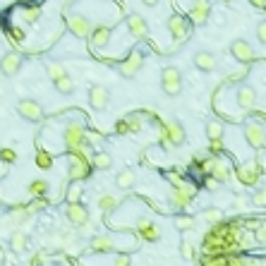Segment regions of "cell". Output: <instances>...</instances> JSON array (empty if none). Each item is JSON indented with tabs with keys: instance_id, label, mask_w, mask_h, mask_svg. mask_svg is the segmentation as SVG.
I'll use <instances>...</instances> for the list:
<instances>
[{
	"instance_id": "1",
	"label": "cell",
	"mask_w": 266,
	"mask_h": 266,
	"mask_svg": "<svg viewBox=\"0 0 266 266\" xmlns=\"http://www.w3.org/2000/svg\"><path fill=\"white\" fill-rule=\"evenodd\" d=\"M161 139H163L165 147H182L185 139H187V132H185L182 123L171 120V123H165V125L161 127Z\"/></svg>"
},
{
	"instance_id": "2",
	"label": "cell",
	"mask_w": 266,
	"mask_h": 266,
	"mask_svg": "<svg viewBox=\"0 0 266 266\" xmlns=\"http://www.w3.org/2000/svg\"><path fill=\"white\" fill-rule=\"evenodd\" d=\"M168 202H171L173 211H182V209H187L189 204L195 202V187H189V185H175V187L171 189Z\"/></svg>"
},
{
	"instance_id": "3",
	"label": "cell",
	"mask_w": 266,
	"mask_h": 266,
	"mask_svg": "<svg viewBox=\"0 0 266 266\" xmlns=\"http://www.w3.org/2000/svg\"><path fill=\"white\" fill-rule=\"evenodd\" d=\"M245 132V141L250 144L252 149H261L266 147V127L259 123V120H247L243 127Z\"/></svg>"
},
{
	"instance_id": "4",
	"label": "cell",
	"mask_w": 266,
	"mask_h": 266,
	"mask_svg": "<svg viewBox=\"0 0 266 266\" xmlns=\"http://www.w3.org/2000/svg\"><path fill=\"white\" fill-rule=\"evenodd\" d=\"M161 86L168 96H178L182 91V75L178 67H163L161 72Z\"/></svg>"
},
{
	"instance_id": "5",
	"label": "cell",
	"mask_w": 266,
	"mask_h": 266,
	"mask_svg": "<svg viewBox=\"0 0 266 266\" xmlns=\"http://www.w3.org/2000/svg\"><path fill=\"white\" fill-rule=\"evenodd\" d=\"M65 147H67V151L70 149H77V147H82L86 141V130L84 125L79 123V120H72L70 125L65 127Z\"/></svg>"
},
{
	"instance_id": "6",
	"label": "cell",
	"mask_w": 266,
	"mask_h": 266,
	"mask_svg": "<svg viewBox=\"0 0 266 266\" xmlns=\"http://www.w3.org/2000/svg\"><path fill=\"white\" fill-rule=\"evenodd\" d=\"M91 161L89 158H79V156H75V154H70V173H67V178L70 180H86L89 175H91Z\"/></svg>"
},
{
	"instance_id": "7",
	"label": "cell",
	"mask_w": 266,
	"mask_h": 266,
	"mask_svg": "<svg viewBox=\"0 0 266 266\" xmlns=\"http://www.w3.org/2000/svg\"><path fill=\"white\" fill-rule=\"evenodd\" d=\"M137 235H139V240H147V243H156V240H161L163 230H161V226H158V223H154V221L139 219V221H137Z\"/></svg>"
},
{
	"instance_id": "8",
	"label": "cell",
	"mask_w": 266,
	"mask_h": 266,
	"mask_svg": "<svg viewBox=\"0 0 266 266\" xmlns=\"http://www.w3.org/2000/svg\"><path fill=\"white\" fill-rule=\"evenodd\" d=\"M91 27L94 24L89 22L84 15H79V12H75V15L67 17V29H70L77 39H89V34H91Z\"/></svg>"
},
{
	"instance_id": "9",
	"label": "cell",
	"mask_w": 266,
	"mask_h": 266,
	"mask_svg": "<svg viewBox=\"0 0 266 266\" xmlns=\"http://www.w3.org/2000/svg\"><path fill=\"white\" fill-rule=\"evenodd\" d=\"M141 65H144V53H141V51H132L123 63L117 65V70H120L123 77H134V75L141 70Z\"/></svg>"
},
{
	"instance_id": "10",
	"label": "cell",
	"mask_w": 266,
	"mask_h": 266,
	"mask_svg": "<svg viewBox=\"0 0 266 266\" xmlns=\"http://www.w3.org/2000/svg\"><path fill=\"white\" fill-rule=\"evenodd\" d=\"M17 113H19L24 120H29V123H39L41 117H43V108H41V103L34 101V99H24V101L17 103Z\"/></svg>"
},
{
	"instance_id": "11",
	"label": "cell",
	"mask_w": 266,
	"mask_h": 266,
	"mask_svg": "<svg viewBox=\"0 0 266 266\" xmlns=\"http://www.w3.org/2000/svg\"><path fill=\"white\" fill-rule=\"evenodd\" d=\"M233 178H237L240 185H245V187H254V185L259 182V178H261V173H259L257 163H243L240 168H237V173H235Z\"/></svg>"
},
{
	"instance_id": "12",
	"label": "cell",
	"mask_w": 266,
	"mask_h": 266,
	"mask_svg": "<svg viewBox=\"0 0 266 266\" xmlns=\"http://www.w3.org/2000/svg\"><path fill=\"white\" fill-rule=\"evenodd\" d=\"M65 216H67V221H70L72 226H86L89 223V211H86L84 204L79 202H67V209H65Z\"/></svg>"
},
{
	"instance_id": "13",
	"label": "cell",
	"mask_w": 266,
	"mask_h": 266,
	"mask_svg": "<svg viewBox=\"0 0 266 266\" xmlns=\"http://www.w3.org/2000/svg\"><path fill=\"white\" fill-rule=\"evenodd\" d=\"M230 53H233V58L237 60V63H252L254 60V48L250 46V41H245V39H237L230 43Z\"/></svg>"
},
{
	"instance_id": "14",
	"label": "cell",
	"mask_w": 266,
	"mask_h": 266,
	"mask_svg": "<svg viewBox=\"0 0 266 266\" xmlns=\"http://www.w3.org/2000/svg\"><path fill=\"white\" fill-rule=\"evenodd\" d=\"M168 32L175 41H185L189 34V22L182 15H171L168 17Z\"/></svg>"
},
{
	"instance_id": "15",
	"label": "cell",
	"mask_w": 266,
	"mask_h": 266,
	"mask_svg": "<svg viewBox=\"0 0 266 266\" xmlns=\"http://www.w3.org/2000/svg\"><path fill=\"white\" fill-rule=\"evenodd\" d=\"M22 63H24V58L19 53H5L3 58H0V72L5 75V77H12V75H17V72L22 70Z\"/></svg>"
},
{
	"instance_id": "16",
	"label": "cell",
	"mask_w": 266,
	"mask_h": 266,
	"mask_svg": "<svg viewBox=\"0 0 266 266\" xmlns=\"http://www.w3.org/2000/svg\"><path fill=\"white\" fill-rule=\"evenodd\" d=\"M127 24V32L132 34L134 39H147V34H149V24L141 15H127L125 19Z\"/></svg>"
},
{
	"instance_id": "17",
	"label": "cell",
	"mask_w": 266,
	"mask_h": 266,
	"mask_svg": "<svg viewBox=\"0 0 266 266\" xmlns=\"http://www.w3.org/2000/svg\"><path fill=\"white\" fill-rule=\"evenodd\" d=\"M110 34H113V29H110L108 24H96V27H91V34H89V41H91V48H103L106 43H110Z\"/></svg>"
},
{
	"instance_id": "18",
	"label": "cell",
	"mask_w": 266,
	"mask_h": 266,
	"mask_svg": "<svg viewBox=\"0 0 266 266\" xmlns=\"http://www.w3.org/2000/svg\"><path fill=\"white\" fill-rule=\"evenodd\" d=\"M108 101H110V94L106 86H91L89 89V103H91V108L94 110H106L108 108Z\"/></svg>"
},
{
	"instance_id": "19",
	"label": "cell",
	"mask_w": 266,
	"mask_h": 266,
	"mask_svg": "<svg viewBox=\"0 0 266 266\" xmlns=\"http://www.w3.org/2000/svg\"><path fill=\"white\" fill-rule=\"evenodd\" d=\"M209 17H211V5H209V0H197L195 5L189 8V19L195 24H206L209 22Z\"/></svg>"
},
{
	"instance_id": "20",
	"label": "cell",
	"mask_w": 266,
	"mask_h": 266,
	"mask_svg": "<svg viewBox=\"0 0 266 266\" xmlns=\"http://www.w3.org/2000/svg\"><path fill=\"white\" fill-rule=\"evenodd\" d=\"M235 101H237V106L243 110L254 108V103H257V91H254V86L243 84L237 89V94H235Z\"/></svg>"
},
{
	"instance_id": "21",
	"label": "cell",
	"mask_w": 266,
	"mask_h": 266,
	"mask_svg": "<svg viewBox=\"0 0 266 266\" xmlns=\"http://www.w3.org/2000/svg\"><path fill=\"white\" fill-rule=\"evenodd\" d=\"M195 67L202 72H213L216 67H219V63H216V55L211 53V51H197L195 53Z\"/></svg>"
},
{
	"instance_id": "22",
	"label": "cell",
	"mask_w": 266,
	"mask_h": 266,
	"mask_svg": "<svg viewBox=\"0 0 266 266\" xmlns=\"http://www.w3.org/2000/svg\"><path fill=\"white\" fill-rule=\"evenodd\" d=\"M141 125H144V123H141L139 113H137V115H127L125 120H120L115 125V132L117 134H132V132H139Z\"/></svg>"
},
{
	"instance_id": "23",
	"label": "cell",
	"mask_w": 266,
	"mask_h": 266,
	"mask_svg": "<svg viewBox=\"0 0 266 266\" xmlns=\"http://www.w3.org/2000/svg\"><path fill=\"white\" fill-rule=\"evenodd\" d=\"M110 165H113V156L108 151H94L91 154V168L94 171H108Z\"/></svg>"
},
{
	"instance_id": "24",
	"label": "cell",
	"mask_w": 266,
	"mask_h": 266,
	"mask_svg": "<svg viewBox=\"0 0 266 266\" xmlns=\"http://www.w3.org/2000/svg\"><path fill=\"white\" fill-rule=\"evenodd\" d=\"M91 250L96 254H108V252L115 250V245H113V240H110L108 235H96L94 240H91Z\"/></svg>"
},
{
	"instance_id": "25",
	"label": "cell",
	"mask_w": 266,
	"mask_h": 266,
	"mask_svg": "<svg viewBox=\"0 0 266 266\" xmlns=\"http://www.w3.org/2000/svg\"><path fill=\"white\" fill-rule=\"evenodd\" d=\"M115 185L120 189H132L134 185H137V178H134V171H130V168H125V171L117 173L115 178Z\"/></svg>"
},
{
	"instance_id": "26",
	"label": "cell",
	"mask_w": 266,
	"mask_h": 266,
	"mask_svg": "<svg viewBox=\"0 0 266 266\" xmlns=\"http://www.w3.org/2000/svg\"><path fill=\"white\" fill-rule=\"evenodd\" d=\"M10 250L15 252V254H22L27 250V235L22 230H15V233L10 235Z\"/></svg>"
},
{
	"instance_id": "27",
	"label": "cell",
	"mask_w": 266,
	"mask_h": 266,
	"mask_svg": "<svg viewBox=\"0 0 266 266\" xmlns=\"http://www.w3.org/2000/svg\"><path fill=\"white\" fill-rule=\"evenodd\" d=\"M211 175H213V178H219L221 182H223V180H230V178H233L230 168H228V165L223 163L221 158H216V161H213V165H211Z\"/></svg>"
},
{
	"instance_id": "28",
	"label": "cell",
	"mask_w": 266,
	"mask_h": 266,
	"mask_svg": "<svg viewBox=\"0 0 266 266\" xmlns=\"http://www.w3.org/2000/svg\"><path fill=\"white\" fill-rule=\"evenodd\" d=\"M48 189H51V185H48V180H43V178H36V180L29 182V195L32 197H46Z\"/></svg>"
},
{
	"instance_id": "29",
	"label": "cell",
	"mask_w": 266,
	"mask_h": 266,
	"mask_svg": "<svg viewBox=\"0 0 266 266\" xmlns=\"http://www.w3.org/2000/svg\"><path fill=\"white\" fill-rule=\"evenodd\" d=\"M53 86L58 89V94H63V96H70L72 91H75V82H72V77H67V75H63L60 79H55Z\"/></svg>"
},
{
	"instance_id": "30",
	"label": "cell",
	"mask_w": 266,
	"mask_h": 266,
	"mask_svg": "<svg viewBox=\"0 0 266 266\" xmlns=\"http://www.w3.org/2000/svg\"><path fill=\"white\" fill-rule=\"evenodd\" d=\"M22 17L27 24H36L41 19V8L39 5H27V8L22 10Z\"/></svg>"
},
{
	"instance_id": "31",
	"label": "cell",
	"mask_w": 266,
	"mask_h": 266,
	"mask_svg": "<svg viewBox=\"0 0 266 266\" xmlns=\"http://www.w3.org/2000/svg\"><path fill=\"white\" fill-rule=\"evenodd\" d=\"M206 137H209V141L223 139V125H221L219 120H209V123H206Z\"/></svg>"
},
{
	"instance_id": "32",
	"label": "cell",
	"mask_w": 266,
	"mask_h": 266,
	"mask_svg": "<svg viewBox=\"0 0 266 266\" xmlns=\"http://www.w3.org/2000/svg\"><path fill=\"white\" fill-rule=\"evenodd\" d=\"M117 204H120V199L117 197H113V195H103L101 199H99V209H101L103 213H110L113 209H115Z\"/></svg>"
},
{
	"instance_id": "33",
	"label": "cell",
	"mask_w": 266,
	"mask_h": 266,
	"mask_svg": "<svg viewBox=\"0 0 266 266\" xmlns=\"http://www.w3.org/2000/svg\"><path fill=\"white\" fill-rule=\"evenodd\" d=\"M46 72H48V77H51V82L60 79L63 75H67L65 67H63V63H46Z\"/></svg>"
},
{
	"instance_id": "34",
	"label": "cell",
	"mask_w": 266,
	"mask_h": 266,
	"mask_svg": "<svg viewBox=\"0 0 266 266\" xmlns=\"http://www.w3.org/2000/svg\"><path fill=\"white\" fill-rule=\"evenodd\" d=\"M65 199L67 202H79L82 199V185H79V180H72V185L65 192Z\"/></svg>"
},
{
	"instance_id": "35",
	"label": "cell",
	"mask_w": 266,
	"mask_h": 266,
	"mask_svg": "<svg viewBox=\"0 0 266 266\" xmlns=\"http://www.w3.org/2000/svg\"><path fill=\"white\" fill-rule=\"evenodd\" d=\"M221 216H223V211H221V209H216V206H206V209L202 211V219L209 221V223H219Z\"/></svg>"
},
{
	"instance_id": "36",
	"label": "cell",
	"mask_w": 266,
	"mask_h": 266,
	"mask_svg": "<svg viewBox=\"0 0 266 266\" xmlns=\"http://www.w3.org/2000/svg\"><path fill=\"white\" fill-rule=\"evenodd\" d=\"M36 165H39L41 171H48V168L53 165V156H51L48 151L39 149V154H36Z\"/></svg>"
},
{
	"instance_id": "37",
	"label": "cell",
	"mask_w": 266,
	"mask_h": 266,
	"mask_svg": "<svg viewBox=\"0 0 266 266\" xmlns=\"http://www.w3.org/2000/svg\"><path fill=\"white\" fill-rule=\"evenodd\" d=\"M180 254L185 261H192V259L197 257V250H195V245L189 243V240H182L180 243Z\"/></svg>"
},
{
	"instance_id": "38",
	"label": "cell",
	"mask_w": 266,
	"mask_h": 266,
	"mask_svg": "<svg viewBox=\"0 0 266 266\" xmlns=\"http://www.w3.org/2000/svg\"><path fill=\"white\" fill-rule=\"evenodd\" d=\"M195 223H197V221L192 219V216H178V219H175V228L182 230V233H185V230H192Z\"/></svg>"
},
{
	"instance_id": "39",
	"label": "cell",
	"mask_w": 266,
	"mask_h": 266,
	"mask_svg": "<svg viewBox=\"0 0 266 266\" xmlns=\"http://www.w3.org/2000/svg\"><path fill=\"white\" fill-rule=\"evenodd\" d=\"M252 204H254L257 209H266V189H257V192L252 195Z\"/></svg>"
},
{
	"instance_id": "40",
	"label": "cell",
	"mask_w": 266,
	"mask_h": 266,
	"mask_svg": "<svg viewBox=\"0 0 266 266\" xmlns=\"http://www.w3.org/2000/svg\"><path fill=\"white\" fill-rule=\"evenodd\" d=\"M43 206H46V202H43V199H39V197H34V202L27 206V213H29V216H34V213L43 211Z\"/></svg>"
},
{
	"instance_id": "41",
	"label": "cell",
	"mask_w": 266,
	"mask_h": 266,
	"mask_svg": "<svg viewBox=\"0 0 266 266\" xmlns=\"http://www.w3.org/2000/svg\"><path fill=\"white\" fill-rule=\"evenodd\" d=\"M0 158H3L5 163H12V161L17 158V151L10 149V147H3V149H0Z\"/></svg>"
},
{
	"instance_id": "42",
	"label": "cell",
	"mask_w": 266,
	"mask_h": 266,
	"mask_svg": "<svg viewBox=\"0 0 266 266\" xmlns=\"http://www.w3.org/2000/svg\"><path fill=\"white\" fill-rule=\"evenodd\" d=\"M204 187H206V189H219L221 180H219V178H213L211 173H206V178H204Z\"/></svg>"
},
{
	"instance_id": "43",
	"label": "cell",
	"mask_w": 266,
	"mask_h": 266,
	"mask_svg": "<svg viewBox=\"0 0 266 266\" xmlns=\"http://www.w3.org/2000/svg\"><path fill=\"white\" fill-rule=\"evenodd\" d=\"M257 39H259V43H264L266 46V19L257 24Z\"/></svg>"
},
{
	"instance_id": "44",
	"label": "cell",
	"mask_w": 266,
	"mask_h": 266,
	"mask_svg": "<svg viewBox=\"0 0 266 266\" xmlns=\"http://www.w3.org/2000/svg\"><path fill=\"white\" fill-rule=\"evenodd\" d=\"M209 149H211L213 156H219L221 151H223V139H211V147Z\"/></svg>"
},
{
	"instance_id": "45",
	"label": "cell",
	"mask_w": 266,
	"mask_h": 266,
	"mask_svg": "<svg viewBox=\"0 0 266 266\" xmlns=\"http://www.w3.org/2000/svg\"><path fill=\"white\" fill-rule=\"evenodd\" d=\"M243 77H245V72H233V75H228L223 82H228V84H235L237 79H243Z\"/></svg>"
},
{
	"instance_id": "46",
	"label": "cell",
	"mask_w": 266,
	"mask_h": 266,
	"mask_svg": "<svg viewBox=\"0 0 266 266\" xmlns=\"http://www.w3.org/2000/svg\"><path fill=\"white\" fill-rule=\"evenodd\" d=\"M10 36H12V39H17V41H22L24 39V32H22V29H17V27H12V29H10Z\"/></svg>"
},
{
	"instance_id": "47",
	"label": "cell",
	"mask_w": 266,
	"mask_h": 266,
	"mask_svg": "<svg viewBox=\"0 0 266 266\" xmlns=\"http://www.w3.org/2000/svg\"><path fill=\"white\" fill-rule=\"evenodd\" d=\"M115 264L117 266H127V264H130V257H127V254H120V257L115 259Z\"/></svg>"
},
{
	"instance_id": "48",
	"label": "cell",
	"mask_w": 266,
	"mask_h": 266,
	"mask_svg": "<svg viewBox=\"0 0 266 266\" xmlns=\"http://www.w3.org/2000/svg\"><path fill=\"white\" fill-rule=\"evenodd\" d=\"M250 3L254 5V8H261V10L266 8V0H250Z\"/></svg>"
},
{
	"instance_id": "49",
	"label": "cell",
	"mask_w": 266,
	"mask_h": 266,
	"mask_svg": "<svg viewBox=\"0 0 266 266\" xmlns=\"http://www.w3.org/2000/svg\"><path fill=\"white\" fill-rule=\"evenodd\" d=\"M245 206V199H240V197H237V199H235V204H233V209H243Z\"/></svg>"
},
{
	"instance_id": "50",
	"label": "cell",
	"mask_w": 266,
	"mask_h": 266,
	"mask_svg": "<svg viewBox=\"0 0 266 266\" xmlns=\"http://www.w3.org/2000/svg\"><path fill=\"white\" fill-rule=\"evenodd\" d=\"M259 243H266V226L259 230Z\"/></svg>"
},
{
	"instance_id": "51",
	"label": "cell",
	"mask_w": 266,
	"mask_h": 266,
	"mask_svg": "<svg viewBox=\"0 0 266 266\" xmlns=\"http://www.w3.org/2000/svg\"><path fill=\"white\" fill-rule=\"evenodd\" d=\"M141 3H144L147 8H154V5H158V0H141Z\"/></svg>"
},
{
	"instance_id": "52",
	"label": "cell",
	"mask_w": 266,
	"mask_h": 266,
	"mask_svg": "<svg viewBox=\"0 0 266 266\" xmlns=\"http://www.w3.org/2000/svg\"><path fill=\"white\" fill-rule=\"evenodd\" d=\"M36 264H43V257H34L32 259V266H36Z\"/></svg>"
},
{
	"instance_id": "53",
	"label": "cell",
	"mask_w": 266,
	"mask_h": 266,
	"mask_svg": "<svg viewBox=\"0 0 266 266\" xmlns=\"http://www.w3.org/2000/svg\"><path fill=\"white\" fill-rule=\"evenodd\" d=\"M19 3H29V0H19Z\"/></svg>"
}]
</instances>
